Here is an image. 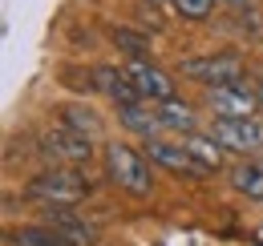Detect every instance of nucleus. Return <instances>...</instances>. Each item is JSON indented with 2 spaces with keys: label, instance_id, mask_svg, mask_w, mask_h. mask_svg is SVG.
I'll list each match as a JSON object with an SVG mask.
<instances>
[{
  "label": "nucleus",
  "instance_id": "5",
  "mask_svg": "<svg viewBox=\"0 0 263 246\" xmlns=\"http://www.w3.org/2000/svg\"><path fill=\"white\" fill-rule=\"evenodd\" d=\"M206 105H211L219 117H259V113H263L255 85H243V81H231V85H211Z\"/></svg>",
  "mask_w": 263,
  "mask_h": 246
},
{
  "label": "nucleus",
  "instance_id": "9",
  "mask_svg": "<svg viewBox=\"0 0 263 246\" xmlns=\"http://www.w3.org/2000/svg\"><path fill=\"white\" fill-rule=\"evenodd\" d=\"M45 222H49V226H57L73 246H98V238H101L98 226H89V222L77 214L73 206H49V210H45Z\"/></svg>",
  "mask_w": 263,
  "mask_h": 246
},
{
  "label": "nucleus",
  "instance_id": "3",
  "mask_svg": "<svg viewBox=\"0 0 263 246\" xmlns=\"http://www.w3.org/2000/svg\"><path fill=\"white\" fill-rule=\"evenodd\" d=\"M41 154L49 157L53 166H81V161L93 157V137L77 133L69 125H57V129H49L41 137Z\"/></svg>",
  "mask_w": 263,
  "mask_h": 246
},
{
  "label": "nucleus",
  "instance_id": "1",
  "mask_svg": "<svg viewBox=\"0 0 263 246\" xmlns=\"http://www.w3.org/2000/svg\"><path fill=\"white\" fill-rule=\"evenodd\" d=\"M89 190L93 186L77 166H53V170L36 174L25 194L33 202H45V206H77L81 198H89Z\"/></svg>",
  "mask_w": 263,
  "mask_h": 246
},
{
  "label": "nucleus",
  "instance_id": "7",
  "mask_svg": "<svg viewBox=\"0 0 263 246\" xmlns=\"http://www.w3.org/2000/svg\"><path fill=\"white\" fill-rule=\"evenodd\" d=\"M146 154L154 157L158 166H166L170 174H182V178H206V174H211L186 146H174V141H166V137H146Z\"/></svg>",
  "mask_w": 263,
  "mask_h": 246
},
{
  "label": "nucleus",
  "instance_id": "6",
  "mask_svg": "<svg viewBox=\"0 0 263 246\" xmlns=\"http://www.w3.org/2000/svg\"><path fill=\"white\" fill-rule=\"evenodd\" d=\"M182 77L191 81H202V85H231L243 77V65L227 57V53H211V57H191L182 61Z\"/></svg>",
  "mask_w": 263,
  "mask_h": 246
},
{
  "label": "nucleus",
  "instance_id": "19",
  "mask_svg": "<svg viewBox=\"0 0 263 246\" xmlns=\"http://www.w3.org/2000/svg\"><path fill=\"white\" fill-rule=\"evenodd\" d=\"M223 4H227V8H235V12H247V8H255L259 0H223Z\"/></svg>",
  "mask_w": 263,
  "mask_h": 246
},
{
  "label": "nucleus",
  "instance_id": "17",
  "mask_svg": "<svg viewBox=\"0 0 263 246\" xmlns=\"http://www.w3.org/2000/svg\"><path fill=\"white\" fill-rule=\"evenodd\" d=\"M114 45H118L122 53H130V57H146V53H150V36L130 32V29H118V32H114Z\"/></svg>",
  "mask_w": 263,
  "mask_h": 246
},
{
  "label": "nucleus",
  "instance_id": "8",
  "mask_svg": "<svg viewBox=\"0 0 263 246\" xmlns=\"http://www.w3.org/2000/svg\"><path fill=\"white\" fill-rule=\"evenodd\" d=\"M126 73L134 77V85H138V93H142L146 101H170V97H178L174 77H170L166 69H158V65H150L146 57H130Z\"/></svg>",
  "mask_w": 263,
  "mask_h": 246
},
{
  "label": "nucleus",
  "instance_id": "10",
  "mask_svg": "<svg viewBox=\"0 0 263 246\" xmlns=\"http://www.w3.org/2000/svg\"><path fill=\"white\" fill-rule=\"evenodd\" d=\"M118 121H122V129H130L138 137H162V129H166L158 105H150L146 97L130 101V105H118Z\"/></svg>",
  "mask_w": 263,
  "mask_h": 246
},
{
  "label": "nucleus",
  "instance_id": "15",
  "mask_svg": "<svg viewBox=\"0 0 263 246\" xmlns=\"http://www.w3.org/2000/svg\"><path fill=\"white\" fill-rule=\"evenodd\" d=\"M57 117H61V125L77 129V133H85V137H93V141L101 137V117L89 109V105H77V101H73V105H61Z\"/></svg>",
  "mask_w": 263,
  "mask_h": 246
},
{
  "label": "nucleus",
  "instance_id": "14",
  "mask_svg": "<svg viewBox=\"0 0 263 246\" xmlns=\"http://www.w3.org/2000/svg\"><path fill=\"white\" fill-rule=\"evenodd\" d=\"M231 186H235L239 194H247V198H255V202H263V161H255V157H247V161H239V166H231Z\"/></svg>",
  "mask_w": 263,
  "mask_h": 246
},
{
  "label": "nucleus",
  "instance_id": "12",
  "mask_svg": "<svg viewBox=\"0 0 263 246\" xmlns=\"http://www.w3.org/2000/svg\"><path fill=\"white\" fill-rule=\"evenodd\" d=\"M4 242L8 246H73L57 230V226H49V222H41V226H21V230H8L4 234Z\"/></svg>",
  "mask_w": 263,
  "mask_h": 246
},
{
  "label": "nucleus",
  "instance_id": "4",
  "mask_svg": "<svg viewBox=\"0 0 263 246\" xmlns=\"http://www.w3.org/2000/svg\"><path fill=\"white\" fill-rule=\"evenodd\" d=\"M211 133L223 141L227 154L255 157L263 150V121L259 117H219V121L211 125Z\"/></svg>",
  "mask_w": 263,
  "mask_h": 246
},
{
  "label": "nucleus",
  "instance_id": "2",
  "mask_svg": "<svg viewBox=\"0 0 263 246\" xmlns=\"http://www.w3.org/2000/svg\"><path fill=\"white\" fill-rule=\"evenodd\" d=\"M105 174H109V182L118 186V190H126L130 198H150V190H154L146 157L138 154L134 146H126V141H109L105 146Z\"/></svg>",
  "mask_w": 263,
  "mask_h": 246
},
{
  "label": "nucleus",
  "instance_id": "18",
  "mask_svg": "<svg viewBox=\"0 0 263 246\" xmlns=\"http://www.w3.org/2000/svg\"><path fill=\"white\" fill-rule=\"evenodd\" d=\"M182 20H206L215 12V0H170Z\"/></svg>",
  "mask_w": 263,
  "mask_h": 246
},
{
  "label": "nucleus",
  "instance_id": "13",
  "mask_svg": "<svg viewBox=\"0 0 263 246\" xmlns=\"http://www.w3.org/2000/svg\"><path fill=\"white\" fill-rule=\"evenodd\" d=\"M182 146H186V150H191V154H195L211 174H215V170H223V154H227V150H223V141H219L215 133H186V137H182Z\"/></svg>",
  "mask_w": 263,
  "mask_h": 246
},
{
  "label": "nucleus",
  "instance_id": "11",
  "mask_svg": "<svg viewBox=\"0 0 263 246\" xmlns=\"http://www.w3.org/2000/svg\"><path fill=\"white\" fill-rule=\"evenodd\" d=\"M93 85L109 93V97H114V105L142 101V93H138V85H134V77L126 73V69H109V65H101V69H93Z\"/></svg>",
  "mask_w": 263,
  "mask_h": 246
},
{
  "label": "nucleus",
  "instance_id": "16",
  "mask_svg": "<svg viewBox=\"0 0 263 246\" xmlns=\"http://www.w3.org/2000/svg\"><path fill=\"white\" fill-rule=\"evenodd\" d=\"M154 105H158V113H162L166 129H174V133H195V109H191V105H182L178 97H170V101H154Z\"/></svg>",
  "mask_w": 263,
  "mask_h": 246
}]
</instances>
